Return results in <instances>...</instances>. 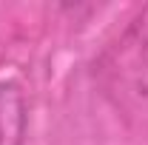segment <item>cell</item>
Masks as SVG:
<instances>
[{"mask_svg": "<svg viewBox=\"0 0 148 145\" xmlns=\"http://www.w3.org/2000/svg\"><path fill=\"white\" fill-rule=\"evenodd\" d=\"M97 80L117 108L148 117V6L100 54Z\"/></svg>", "mask_w": 148, "mask_h": 145, "instance_id": "1", "label": "cell"}, {"mask_svg": "<svg viewBox=\"0 0 148 145\" xmlns=\"http://www.w3.org/2000/svg\"><path fill=\"white\" fill-rule=\"evenodd\" d=\"M29 105L14 80H0V145H26Z\"/></svg>", "mask_w": 148, "mask_h": 145, "instance_id": "2", "label": "cell"}]
</instances>
